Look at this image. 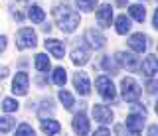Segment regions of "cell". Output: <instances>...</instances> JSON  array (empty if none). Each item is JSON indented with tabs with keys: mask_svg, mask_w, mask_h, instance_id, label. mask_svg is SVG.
I'll return each instance as SVG.
<instances>
[{
	"mask_svg": "<svg viewBox=\"0 0 158 136\" xmlns=\"http://www.w3.org/2000/svg\"><path fill=\"white\" fill-rule=\"evenodd\" d=\"M53 18H56L59 30L65 32V34L73 32V30H75V28L79 26V14H77L75 10H71L67 4L53 8Z\"/></svg>",
	"mask_w": 158,
	"mask_h": 136,
	"instance_id": "obj_1",
	"label": "cell"
},
{
	"mask_svg": "<svg viewBox=\"0 0 158 136\" xmlns=\"http://www.w3.org/2000/svg\"><path fill=\"white\" fill-rule=\"evenodd\" d=\"M121 87H123V99L127 101V103H136L138 97H140V87L135 79H131V77H127V79L121 81Z\"/></svg>",
	"mask_w": 158,
	"mask_h": 136,
	"instance_id": "obj_2",
	"label": "cell"
},
{
	"mask_svg": "<svg viewBox=\"0 0 158 136\" xmlns=\"http://www.w3.org/2000/svg\"><path fill=\"white\" fill-rule=\"evenodd\" d=\"M95 87H97V91H99V95L103 97L105 101H115V85H113V81L109 79L107 75H101V77H97V81H95Z\"/></svg>",
	"mask_w": 158,
	"mask_h": 136,
	"instance_id": "obj_3",
	"label": "cell"
},
{
	"mask_svg": "<svg viewBox=\"0 0 158 136\" xmlns=\"http://www.w3.org/2000/svg\"><path fill=\"white\" fill-rule=\"evenodd\" d=\"M38 43V38H36V32L32 28H22L16 36V46L18 50H26V47H36Z\"/></svg>",
	"mask_w": 158,
	"mask_h": 136,
	"instance_id": "obj_4",
	"label": "cell"
},
{
	"mask_svg": "<svg viewBox=\"0 0 158 136\" xmlns=\"http://www.w3.org/2000/svg\"><path fill=\"white\" fill-rule=\"evenodd\" d=\"M125 126L128 128V136H140L142 128H144V116H140V114H128Z\"/></svg>",
	"mask_w": 158,
	"mask_h": 136,
	"instance_id": "obj_5",
	"label": "cell"
},
{
	"mask_svg": "<svg viewBox=\"0 0 158 136\" xmlns=\"http://www.w3.org/2000/svg\"><path fill=\"white\" fill-rule=\"evenodd\" d=\"M28 85H30L28 73L20 71V73L14 77V81H12V91H14V95H26V93H28Z\"/></svg>",
	"mask_w": 158,
	"mask_h": 136,
	"instance_id": "obj_6",
	"label": "cell"
},
{
	"mask_svg": "<svg viewBox=\"0 0 158 136\" xmlns=\"http://www.w3.org/2000/svg\"><path fill=\"white\" fill-rule=\"evenodd\" d=\"M73 130L77 136H87L89 134V120L85 113H77L73 116Z\"/></svg>",
	"mask_w": 158,
	"mask_h": 136,
	"instance_id": "obj_7",
	"label": "cell"
},
{
	"mask_svg": "<svg viewBox=\"0 0 158 136\" xmlns=\"http://www.w3.org/2000/svg\"><path fill=\"white\" fill-rule=\"evenodd\" d=\"M115 59L121 63L123 67H127V69H131V71H136L138 67H140V63H138L136 57L132 55V53H127V51H118Z\"/></svg>",
	"mask_w": 158,
	"mask_h": 136,
	"instance_id": "obj_8",
	"label": "cell"
},
{
	"mask_svg": "<svg viewBox=\"0 0 158 136\" xmlns=\"http://www.w3.org/2000/svg\"><path fill=\"white\" fill-rule=\"evenodd\" d=\"M85 40L89 42V46L95 47V50H101L103 46H105V36H103L99 30H95V28H89V30L85 32Z\"/></svg>",
	"mask_w": 158,
	"mask_h": 136,
	"instance_id": "obj_9",
	"label": "cell"
},
{
	"mask_svg": "<svg viewBox=\"0 0 158 136\" xmlns=\"http://www.w3.org/2000/svg\"><path fill=\"white\" fill-rule=\"evenodd\" d=\"M73 85H75L77 93L79 95H89V89H91V85H89V77L87 73H83V71H79V73H75V77H73Z\"/></svg>",
	"mask_w": 158,
	"mask_h": 136,
	"instance_id": "obj_10",
	"label": "cell"
},
{
	"mask_svg": "<svg viewBox=\"0 0 158 136\" xmlns=\"http://www.w3.org/2000/svg\"><path fill=\"white\" fill-rule=\"evenodd\" d=\"M128 47H131L132 51H136V53L146 51V47H148L146 36H144V34H132V36L128 38Z\"/></svg>",
	"mask_w": 158,
	"mask_h": 136,
	"instance_id": "obj_11",
	"label": "cell"
},
{
	"mask_svg": "<svg viewBox=\"0 0 158 136\" xmlns=\"http://www.w3.org/2000/svg\"><path fill=\"white\" fill-rule=\"evenodd\" d=\"M93 116H95V120H99V122H103V124H107V122L113 120L111 109L105 106V105H93Z\"/></svg>",
	"mask_w": 158,
	"mask_h": 136,
	"instance_id": "obj_12",
	"label": "cell"
},
{
	"mask_svg": "<svg viewBox=\"0 0 158 136\" xmlns=\"http://www.w3.org/2000/svg\"><path fill=\"white\" fill-rule=\"evenodd\" d=\"M111 20H113V8L109 6V4H103V6L97 10V22H99V26L109 28V26H111Z\"/></svg>",
	"mask_w": 158,
	"mask_h": 136,
	"instance_id": "obj_13",
	"label": "cell"
},
{
	"mask_svg": "<svg viewBox=\"0 0 158 136\" xmlns=\"http://www.w3.org/2000/svg\"><path fill=\"white\" fill-rule=\"evenodd\" d=\"M44 46H46V50L52 53L53 57H57V59H61L63 53H65L63 42H59V40H46V42H44Z\"/></svg>",
	"mask_w": 158,
	"mask_h": 136,
	"instance_id": "obj_14",
	"label": "cell"
},
{
	"mask_svg": "<svg viewBox=\"0 0 158 136\" xmlns=\"http://www.w3.org/2000/svg\"><path fill=\"white\" fill-rule=\"evenodd\" d=\"M140 69H142V73H144L146 77H152L154 73H158V57H154V55L144 57V61H142Z\"/></svg>",
	"mask_w": 158,
	"mask_h": 136,
	"instance_id": "obj_15",
	"label": "cell"
},
{
	"mask_svg": "<svg viewBox=\"0 0 158 136\" xmlns=\"http://www.w3.org/2000/svg\"><path fill=\"white\" fill-rule=\"evenodd\" d=\"M71 59L75 65H85V63L89 61V50L85 46H79V47H73L71 51Z\"/></svg>",
	"mask_w": 158,
	"mask_h": 136,
	"instance_id": "obj_16",
	"label": "cell"
},
{
	"mask_svg": "<svg viewBox=\"0 0 158 136\" xmlns=\"http://www.w3.org/2000/svg\"><path fill=\"white\" fill-rule=\"evenodd\" d=\"M42 130L48 136H53V134H57L59 130H61V126H59L57 120H42Z\"/></svg>",
	"mask_w": 158,
	"mask_h": 136,
	"instance_id": "obj_17",
	"label": "cell"
},
{
	"mask_svg": "<svg viewBox=\"0 0 158 136\" xmlns=\"http://www.w3.org/2000/svg\"><path fill=\"white\" fill-rule=\"evenodd\" d=\"M128 14H131V16L135 18L136 22H144V18H146V8L140 6V4H132V6L128 8Z\"/></svg>",
	"mask_w": 158,
	"mask_h": 136,
	"instance_id": "obj_18",
	"label": "cell"
},
{
	"mask_svg": "<svg viewBox=\"0 0 158 136\" xmlns=\"http://www.w3.org/2000/svg\"><path fill=\"white\" fill-rule=\"evenodd\" d=\"M28 16H30V20L32 22H36V24H42L44 22V18H46V14H44V10L38 6H32V8H28Z\"/></svg>",
	"mask_w": 158,
	"mask_h": 136,
	"instance_id": "obj_19",
	"label": "cell"
},
{
	"mask_svg": "<svg viewBox=\"0 0 158 136\" xmlns=\"http://www.w3.org/2000/svg\"><path fill=\"white\" fill-rule=\"evenodd\" d=\"M127 32H131V20L123 14V16L117 18V34H121V36H125Z\"/></svg>",
	"mask_w": 158,
	"mask_h": 136,
	"instance_id": "obj_20",
	"label": "cell"
},
{
	"mask_svg": "<svg viewBox=\"0 0 158 136\" xmlns=\"http://www.w3.org/2000/svg\"><path fill=\"white\" fill-rule=\"evenodd\" d=\"M36 69L42 71V73H46V71L49 69V59L46 53H38L36 55Z\"/></svg>",
	"mask_w": 158,
	"mask_h": 136,
	"instance_id": "obj_21",
	"label": "cell"
},
{
	"mask_svg": "<svg viewBox=\"0 0 158 136\" xmlns=\"http://www.w3.org/2000/svg\"><path fill=\"white\" fill-rule=\"evenodd\" d=\"M67 81V75H65V69L63 67H57L56 71H53V83H56L57 87H63Z\"/></svg>",
	"mask_w": 158,
	"mask_h": 136,
	"instance_id": "obj_22",
	"label": "cell"
},
{
	"mask_svg": "<svg viewBox=\"0 0 158 136\" xmlns=\"http://www.w3.org/2000/svg\"><path fill=\"white\" fill-rule=\"evenodd\" d=\"M14 124H16V120H14L12 116H0V132H8V130H12Z\"/></svg>",
	"mask_w": 158,
	"mask_h": 136,
	"instance_id": "obj_23",
	"label": "cell"
},
{
	"mask_svg": "<svg viewBox=\"0 0 158 136\" xmlns=\"http://www.w3.org/2000/svg\"><path fill=\"white\" fill-rule=\"evenodd\" d=\"M59 101L63 103V106H65L67 110H71V109H73V105H75V103H73V97L69 95L67 91H59Z\"/></svg>",
	"mask_w": 158,
	"mask_h": 136,
	"instance_id": "obj_24",
	"label": "cell"
},
{
	"mask_svg": "<svg viewBox=\"0 0 158 136\" xmlns=\"http://www.w3.org/2000/svg\"><path fill=\"white\" fill-rule=\"evenodd\" d=\"M75 4H77L79 10H83V12H91L93 8H95L97 0H75Z\"/></svg>",
	"mask_w": 158,
	"mask_h": 136,
	"instance_id": "obj_25",
	"label": "cell"
},
{
	"mask_svg": "<svg viewBox=\"0 0 158 136\" xmlns=\"http://www.w3.org/2000/svg\"><path fill=\"white\" fill-rule=\"evenodd\" d=\"M2 110L4 113H14V110H18V101L16 99H4L2 101Z\"/></svg>",
	"mask_w": 158,
	"mask_h": 136,
	"instance_id": "obj_26",
	"label": "cell"
},
{
	"mask_svg": "<svg viewBox=\"0 0 158 136\" xmlns=\"http://www.w3.org/2000/svg\"><path fill=\"white\" fill-rule=\"evenodd\" d=\"M16 136H36V132H34V128L30 124H20L18 126V130H16Z\"/></svg>",
	"mask_w": 158,
	"mask_h": 136,
	"instance_id": "obj_27",
	"label": "cell"
},
{
	"mask_svg": "<svg viewBox=\"0 0 158 136\" xmlns=\"http://www.w3.org/2000/svg\"><path fill=\"white\" fill-rule=\"evenodd\" d=\"M103 69L115 75V73H117V65H115V61H113V59H109V57H105V59H103Z\"/></svg>",
	"mask_w": 158,
	"mask_h": 136,
	"instance_id": "obj_28",
	"label": "cell"
},
{
	"mask_svg": "<svg viewBox=\"0 0 158 136\" xmlns=\"http://www.w3.org/2000/svg\"><path fill=\"white\" fill-rule=\"evenodd\" d=\"M46 113H53V106H52V101L44 103V106L40 109V116H46Z\"/></svg>",
	"mask_w": 158,
	"mask_h": 136,
	"instance_id": "obj_29",
	"label": "cell"
},
{
	"mask_svg": "<svg viewBox=\"0 0 158 136\" xmlns=\"http://www.w3.org/2000/svg\"><path fill=\"white\" fill-rule=\"evenodd\" d=\"M132 113L131 114H140V116H146V109L144 106H140V105H132Z\"/></svg>",
	"mask_w": 158,
	"mask_h": 136,
	"instance_id": "obj_30",
	"label": "cell"
},
{
	"mask_svg": "<svg viewBox=\"0 0 158 136\" xmlns=\"http://www.w3.org/2000/svg\"><path fill=\"white\" fill-rule=\"evenodd\" d=\"M156 89H158V85L154 83V81H148V83H146V91H148V93H154Z\"/></svg>",
	"mask_w": 158,
	"mask_h": 136,
	"instance_id": "obj_31",
	"label": "cell"
},
{
	"mask_svg": "<svg viewBox=\"0 0 158 136\" xmlns=\"http://www.w3.org/2000/svg\"><path fill=\"white\" fill-rule=\"evenodd\" d=\"M93 136H111V132H109L107 128H99V130H97V132L93 134Z\"/></svg>",
	"mask_w": 158,
	"mask_h": 136,
	"instance_id": "obj_32",
	"label": "cell"
},
{
	"mask_svg": "<svg viewBox=\"0 0 158 136\" xmlns=\"http://www.w3.org/2000/svg\"><path fill=\"white\" fill-rule=\"evenodd\" d=\"M148 136H158V126H156V124L148 128Z\"/></svg>",
	"mask_w": 158,
	"mask_h": 136,
	"instance_id": "obj_33",
	"label": "cell"
},
{
	"mask_svg": "<svg viewBox=\"0 0 158 136\" xmlns=\"http://www.w3.org/2000/svg\"><path fill=\"white\" fill-rule=\"evenodd\" d=\"M4 50H6V38H4V36H0V53H2Z\"/></svg>",
	"mask_w": 158,
	"mask_h": 136,
	"instance_id": "obj_34",
	"label": "cell"
},
{
	"mask_svg": "<svg viewBox=\"0 0 158 136\" xmlns=\"http://www.w3.org/2000/svg\"><path fill=\"white\" fill-rule=\"evenodd\" d=\"M6 75H8V69L6 67H0V79H4Z\"/></svg>",
	"mask_w": 158,
	"mask_h": 136,
	"instance_id": "obj_35",
	"label": "cell"
},
{
	"mask_svg": "<svg viewBox=\"0 0 158 136\" xmlns=\"http://www.w3.org/2000/svg\"><path fill=\"white\" fill-rule=\"evenodd\" d=\"M152 22H154V28L158 30V8H156V12H154V20H152Z\"/></svg>",
	"mask_w": 158,
	"mask_h": 136,
	"instance_id": "obj_36",
	"label": "cell"
},
{
	"mask_svg": "<svg viewBox=\"0 0 158 136\" xmlns=\"http://www.w3.org/2000/svg\"><path fill=\"white\" fill-rule=\"evenodd\" d=\"M117 2H118V6H125V4L128 2V0H117Z\"/></svg>",
	"mask_w": 158,
	"mask_h": 136,
	"instance_id": "obj_37",
	"label": "cell"
},
{
	"mask_svg": "<svg viewBox=\"0 0 158 136\" xmlns=\"http://www.w3.org/2000/svg\"><path fill=\"white\" fill-rule=\"evenodd\" d=\"M156 114H158V103H156Z\"/></svg>",
	"mask_w": 158,
	"mask_h": 136,
	"instance_id": "obj_38",
	"label": "cell"
}]
</instances>
